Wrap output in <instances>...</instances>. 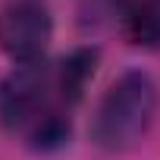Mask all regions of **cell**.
Wrapping results in <instances>:
<instances>
[{
  "label": "cell",
  "instance_id": "1",
  "mask_svg": "<svg viewBox=\"0 0 160 160\" xmlns=\"http://www.w3.org/2000/svg\"><path fill=\"white\" fill-rule=\"evenodd\" d=\"M157 104L160 91L148 72L141 69L122 72L98 104V113L91 119V141L107 154L132 151L154 126Z\"/></svg>",
  "mask_w": 160,
  "mask_h": 160
},
{
  "label": "cell",
  "instance_id": "6",
  "mask_svg": "<svg viewBox=\"0 0 160 160\" xmlns=\"http://www.w3.org/2000/svg\"><path fill=\"white\" fill-rule=\"evenodd\" d=\"M25 132H28V141H32L35 151H57V148H63L69 141V132L72 129H69V116L66 113L47 107Z\"/></svg>",
  "mask_w": 160,
  "mask_h": 160
},
{
  "label": "cell",
  "instance_id": "5",
  "mask_svg": "<svg viewBox=\"0 0 160 160\" xmlns=\"http://www.w3.org/2000/svg\"><path fill=\"white\" fill-rule=\"evenodd\" d=\"M126 35L138 47H160V0H141L126 13Z\"/></svg>",
  "mask_w": 160,
  "mask_h": 160
},
{
  "label": "cell",
  "instance_id": "3",
  "mask_svg": "<svg viewBox=\"0 0 160 160\" xmlns=\"http://www.w3.org/2000/svg\"><path fill=\"white\" fill-rule=\"evenodd\" d=\"M53 38V19L35 0H16L0 10V50L13 63H38Z\"/></svg>",
  "mask_w": 160,
  "mask_h": 160
},
{
  "label": "cell",
  "instance_id": "2",
  "mask_svg": "<svg viewBox=\"0 0 160 160\" xmlns=\"http://www.w3.org/2000/svg\"><path fill=\"white\" fill-rule=\"evenodd\" d=\"M53 85L44 60L16 63L0 78V122L7 129H28L47 110V91Z\"/></svg>",
  "mask_w": 160,
  "mask_h": 160
},
{
  "label": "cell",
  "instance_id": "4",
  "mask_svg": "<svg viewBox=\"0 0 160 160\" xmlns=\"http://www.w3.org/2000/svg\"><path fill=\"white\" fill-rule=\"evenodd\" d=\"M98 47H78L72 50L63 63H60V75H57V88L63 94V101H82L88 82L94 78V69H98Z\"/></svg>",
  "mask_w": 160,
  "mask_h": 160
}]
</instances>
